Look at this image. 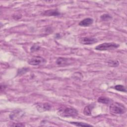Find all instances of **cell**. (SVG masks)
<instances>
[{"instance_id":"obj_1","label":"cell","mask_w":127,"mask_h":127,"mask_svg":"<svg viewBox=\"0 0 127 127\" xmlns=\"http://www.w3.org/2000/svg\"><path fill=\"white\" fill-rule=\"evenodd\" d=\"M58 114L63 117H75L78 115V111L72 107H63L59 109Z\"/></svg>"},{"instance_id":"obj_2","label":"cell","mask_w":127,"mask_h":127,"mask_svg":"<svg viewBox=\"0 0 127 127\" xmlns=\"http://www.w3.org/2000/svg\"><path fill=\"white\" fill-rule=\"evenodd\" d=\"M110 111L113 114L121 115L126 113L125 106L121 103H112L110 106Z\"/></svg>"},{"instance_id":"obj_3","label":"cell","mask_w":127,"mask_h":127,"mask_svg":"<svg viewBox=\"0 0 127 127\" xmlns=\"http://www.w3.org/2000/svg\"><path fill=\"white\" fill-rule=\"evenodd\" d=\"M119 46V44L113 42L103 43L97 45L95 48V49L98 51H107L117 49Z\"/></svg>"},{"instance_id":"obj_4","label":"cell","mask_w":127,"mask_h":127,"mask_svg":"<svg viewBox=\"0 0 127 127\" xmlns=\"http://www.w3.org/2000/svg\"><path fill=\"white\" fill-rule=\"evenodd\" d=\"M46 62V61L43 58L40 56H36L30 59L28 63L29 64L32 65H39L45 64Z\"/></svg>"},{"instance_id":"obj_5","label":"cell","mask_w":127,"mask_h":127,"mask_svg":"<svg viewBox=\"0 0 127 127\" xmlns=\"http://www.w3.org/2000/svg\"><path fill=\"white\" fill-rule=\"evenodd\" d=\"M97 41V39L93 37H82L79 39V42L83 45H92Z\"/></svg>"},{"instance_id":"obj_6","label":"cell","mask_w":127,"mask_h":127,"mask_svg":"<svg viewBox=\"0 0 127 127\" xmlns=\"http://www.w3.org/2000/svg\"><path fill=\"white\" fill-rule=\"evenodd\" d=\"M71 60L65 58H58L56 60V64L59 66H65L71 64Z\"/></svg>"},{"instance_id":"obj_7","label":"cell","mask_w":127,"mask_h":127,"mask_svg":"<svg viewBox=\"0 0 127 127\" xmlns=\"http://www.w3.org/2000/svg\"><path fill=\"white\" fill-rule=\"evenodd\" d=\"M51 105L48 103H43L37 104V109L39 112L49 111L51 109Z\"/></svg>"},{"instance_id":"obj_8","label":"cell","mask_w":127,"mask_h":127,"mask_svg":"<svg viewBox=\"0 0 127 127\" xmlns=\"http://www.w3.org/2000/svg\"><path fill=\"white\" fill-rule=\"evenodd\" d=\"M42 15L46 16H57L61 15V13L57 9H49L42 12Z\"/></svg>"},{"instance_id":"obj_9","label":"cell","mask_w":127,"mask_h":127,"mask_svg":"<svg viewBox=\"0 0 127 127\" xmlns=\"http://www.w3.org/2000/svg\"><path fill=\"white\" fill-rule=\"evenodd\" d=\"M23 116V112L20 110L13 111L9 115V118L11 120H17L21 118Z\"/></svg>"},{"instance_id":"obj_10","label":"cell","mask_w":127,"mask_h":127,"mask_svg":"<svg viewBox=\"0 0 127 127\" xmlns=\"http://www.w3.org/2000/svg\"><path fill=\"white\" fill-rule=\"evenodd\" d=\"M93 19L91 18L88 17V18H84V19L80 21L79 22L78 24L81 26L87 27V26H90L93 24Z\"/></svg>"},{"instance_id":"obj_11","label":"cell","mask_w":127,"mask_h":127,"mask_svg":"<svg viewBox=\"0 0 127 127\" xmlns=\"http://www.w3.org/2000/svg\"><path fill=\"white\" fill-rule=\"evenodd\" d=\"M95 105V104H91L85 106L83 110L84 114L86 116H90L91 115V112Z\"/></svg>"},{"instance_id":"obj_12","label":"cell","mask_w":127,"mask_h":127,"mask_svg":"<svg viewBox=\"0 0 127 127\" xmlns=\"http://www.w3.org/2000/svg\"><path fill=\"white\" fill-rule=\"evenodd\" d=\"M98 102H100V103H101L102 104L107 105V104H111L113 102V101L109 98L101 96V97H100L98 99Z\"/></svg>"},{"instance_id":"obj_13","label":"cell","mask_w":127,"mask_h":127,"mask_svg":"<svg viewBox=\"0 0 127 127\" xmlns=\"http://www.w3.org/2000/svg\"><path fill=\"white\" fill-rule=\"evenodd\" d=\"M107 64L110 67H117L119 65V62L117 60H109L107 61Z\"/></svg>"},{"instance_id":"obj_14","label":"cell","mask_w":127,"mask_h":127,"mask_svg":"<svg viewBox=\"0 0 127 127\" xmlns=\"http://www.w3.org/2000/svg\"><path fill=\"white\" fill-rule=\"evenodd\" d=\"M71 124H72L75 126L78 127H92V126L85 123L79 122H72L70 123Z\"/></svg>"},{"instance_id":"obj_15","label":"cell","mask_w":127,"mask_h":127,"mask_svg":"<svg viewBox=\"0 0 127 127\" xmlns=\"http://www.w3.org/2000/svg\"><path fill=\"white\" fill-rule=\"evenodd\" d=\"M100 18L103 21H108L112 18V17L109 14H103L100 16Z\"/></svg>"},{"instance_id":"obj_16","label":"cell","mask_w":127,"mask_h":127,"mask_svg":"<svg viewBox=\"0 0 127 127\" xmlns=\"http://www.w3.org/2000/svg\"><path fill=\"white\" fill-rule=\"evenodd\" d=\"M114 89L117 91H121V92H126V91H127L125 87V86L122 85H117L115 86H114Z\"/></svg>"},{"instance_id":"obj_17","label":"cell","mask_w":127,"mask_h":127,"mask_svg":"<svg viewBox=\"0 0 127 127\" xmlns=\"http://www.w3.org/2000/svg\"><path fill=\"white\" fill-rule=\"evenodd\" d=\"M40 48V46H38L37 44H34L30 48V51L33 52L35 51H37L38 50H39Z\"/></svg>"},{"instance_id":"obj_18","label":"cell","mask_w":127,"mask_h":127,"mask_svg":"<svg viewBox=\"0 0 127 127\" xmlns=\"http://www.w3.org/2000/svg\"><path fill=\"white\" fill-rule=\"evenodd\" d=\"M28 70V69L27 68H22L21 69H19L18 70V74H21L25 73Z\"/></svg>"},{"instance_id":"obj_19","label":"cell","mask_w":127,"mask_h":127,"mask_svg":"<svg viewBox=\"0 0 127 127\" xmlns=\"http://www.w3.org/2000/svg\"><path fill=\"white\" fill-rule=\"evenodd\" d=\"M12 126H19V127H23L25 126V125L22 123H20L19 124H15V125H12Z\"/></svg>"}]
</instances>
